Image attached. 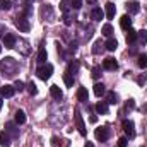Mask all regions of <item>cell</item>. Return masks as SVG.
<instances>
[{
	"mask_svg": "<svg viewBox=\"0 0 147 147\" xmlns=\"http://www.w3.org/2000/svg\"><path fill=\"white\" fill-rule=\"evenodd\" d=\"M74 120H75V127H77L79 134H80V135H86V134H87V130H86V123H84L82 115H80V111L79 110H75V113H74Z\"/></svg>",
	"mask_w": 147,
	"mask_h": 147,
	"instance_id": "277c9868",
	"label": "cell"
},
{
	"mask_svg": "<svg viewBox=\"0 0 147 147\" xmlns=\"http://www.w3.org/2000/svg\"><path fill=\"white\" fill-rule=\"evenodd\" d=\"M84 147H94V146H92L91 142H86V146H84Z\"/></svg>",
	"mask_w": 147,
	"mask_h": 147,
	"instance_id": "7bdbcfd3",
	"label": "cell"
},
{
	"mask_svg": "<svg viewBox=\"0 0 147 147\" xmlns=\"http://www.w3.org/2000/svg\"><path fill=\"white\" fill-rule=\"evenodd\" d=\"M16 28H17L21 33H29V31H31V24H29V21H28L24 16H17V17H16Z\"/></svg>",
	"mask_w": 147,
	"mask_h": 147,
	"instance_id": "3957f363",
	"label": "cell"
},
{
	"mask_svg": "<svg viewBox=\"0 0 147 147\" xmlns=\"http://www.w3.org/2000/svg\"><path fill=\"white\" fill-rule=\"evenodd\" d=\"M70 7H72L70 0H62V2H60V10H62V12H65V14H67V12L70 10Z\"/></svg>",
	"mask_w": 147,
	"mask_h": 147,
	"instance_id": "d4e9b609",
	"label": "cell"
},
{
	"mask_svg": "<svg viewBox=\"0 0 147 147\" xmlns=\"http://www.w3.org/2000/svg\"><path fill=\"white\" fill-rule=\"evenodd\" d=\"M77 70H79V62H77V60H74V62H70V63H69V69H67V72L69 74H77Z\"/></svg>",
	"mask_w": 147,
	"mask_h": 147,
	"instance_id": "484cf974",
	"label": "cell"
},
{
	"mask_svg": "<svg viewBox=\"0 0 147 147\" xmlns=\"http://www.w3.org/2000/svg\"><path fill=\"white\" fill-rule=\"evenodd\" d=\"M103 67H105L106 70H116V69H118V63H116V60H115V58L108 57V58H105V60H103Z\"/></svg>",
	"mask_w": 147,
	"mask_h": 147,
	"instance_id": "9c48e42d",
	"label": "cell"
},
{
	"mask_svg": "<svg viewBox=\"0 0 147 147\" xmlns=\"http://www.w3.org/2000/svg\"><path fill=\"white\" fill-rule=\"evenodd\" d=\"M105 46H106V50H108V51H115V50L118 48V41H116L115 38H110V39L105 43Z\"/></svg>",
	"mask_w": 147,
	"mask_h": 147,
	"instance_id": "44dd1931",
	"label": "cell"
},
{
	"mask_svg": "<svg viewBox=\"0 0 147 147\" xmlns=\"http://www.w3.org/2000/svg\"><path fill=\"white\" fill-rule=\"evenodd\" d=\"M0 92H2V96H3V98H12V96L16 94V87H14V86H10V84H5V86L0 89Z\"/></svg>",
	"mask_w": 147,
	"mask_h": 147,
	"instance_id": "ba28073f",
	"label": "cell"
},
{
	"mask_svg": "<svg viewBox=\"0 0 147 147\" xmlns=\"http://www.w3.org/2000/svg\"><path fill=\"white\" fill-rule=\"evenodd\" d=\"M89 121H91V123H96V121H98V116H96V115H91Z\"/></svg>",
	"mask_w": 147,
	"mask_h": 147,
	"instance_id": "ab89813d",
	"label": "cell"
},
{
	"mask_svg": "<svg viewBox=\"0 0 147 147\" xmlns=\"http://www.w3.org/2000/svg\"><path fill=\"white\" fill-rule=\"evenodd\" d=\"M127 146H128V139H127V137L118 139V147H127Z\"/></svg>",
	"mask_w": 147,
	"mask_h": 147,
	"instance_id": "e575fe53",
	"label": "cell"
},
{
	"mask_svg": "<svg viewBox=\"0 0 147 147\" xmlns=\"http://www.w3.org/2000/svg\"><path fill=\"white\" fill-rule=\"evenodd\" d=\"M120 26H121L123 29H127V31L132 28V19H130V16H128V14L121 16V19H120Z\"/></svg>",
	"mask_w": 147,
	"mask_h": 147,
	"instance_id": "4fadbf2b",
	"label": "cell"
},
{
	"mask_svg": "<svg viewBox=\"0 0 147 147\" xmlns=\"http://www.w3.org/2000/svg\"><path fill=\"white\" fill-rule=\"evenodd\" d=\"M125 108H127V110H134V108H135V101H134V99H128V103L125 105Z\"/></svg>",
	"mask_w": 147,
	"mask_h": 147,
	"instance_id": "f35d334b",
	"label": "cell"
},
{
	"mask_svg": "<svg viewBox=\"0 0 147 147\" xmlns=\"http://www.w3.org/2000/svg\"><path fill=\"white\" fill-rule=\"evenodd\" d=\"M121 127H123V130H125V134H127L128 139H134L135 137V128H134V121L132 120H123Z\"/></svg>",
	"mask_w": 147,
	"mask_h": 147,
	"instance_id": "8992f818",
	"label": "cell"
},
{
	"mask_svg": "<svg viewBox=\"0 0 147 147\" xmlns=\"http://www.w3.org/2000/svg\"><path fill=\"white\" fill-rule=\"evenodd\" d=\"M16 123H17V125L26 123V113H24L22 110H17V111H16Z\"/></svg>",
	"mask_w": 147,
	"mask_h": 147,
	"instance_id": "7402d4cb",
	"label": "cell"
},
{
	"mask_svg": "<svg viewBox=\"0 0 147 147\" xmlns=\"http://www.w3.org/2000/svg\"><path fill=\"white\" fill-rule=\"evenodd\" d=\"M3 29H5V28H3V26H0V34H3V33H2Z\"/></svg>",
	"mask_w": 147,
	"mask_h": 147,
	"instance_id": "f6af8a7d",
	"label": "cell"
},
{
	"mask_svg": "<svg viewBox=\"0 0 147 147\" xmlns=\"http://www.w3.org/2000/svg\"><path fill=\"white\" fill-rule=\"evenodd\" d=\"M94 137L99 140V142H106L108 137H110V132H108V127H99L94 130Z\"/></svg>",
	"mask_w": 147,
	"mask_h": 147,
	"instance_id": "5b68a950",
	"label": "cell"
},
{
	"mask_svg": "<svg viewBox=\"0 0 147 147\" xmlns=\"http://www.w3.org/2000/svg\"><path fill=\"white\" fill-rule=\"evenodd\" d=\"M14 87H16V91H22V89H24V82H22V80H17V82L14 84Z\"/></svg>",
	"mask_w": 147,
	"mask_h": 147,
	"instance_id": "8d00e7d4",
	"label": "cell"
},
{
	"mask_svg": "<svg viewBox=\"0 0 147 147\" xmlns=\"http://www.w3.org/2000/svg\"><path fill=\"white\" fill-rule=\"evenodd\" d=\"M108 105H116L118 103V96H116V92H113V91H110L108 92V101H106Z\"/></svg>",
	"mask_w": 147,
	"mask_h": 147,
	"instance_id": "83f0119b",
	"label": "cell"
},
{
	"mask_svg": "<svg viewBox=\"0 0 147 147\" xmlns=\"http://www.w3.org/2000/svg\"><path fill=\"white\" fill-rule=\"evenodd\" d=\"M51 144L57 147V146H58V139H57V137H53V139H51Z\"/></svg>",
	"mask_w": 147,
	"mask_h": 147,
	"instance_id": "60d3db41",
	"label": "cell"
},
{
	"mask_svg": "<svg viewBox=\"0 0 147 147\" xmlns=\"http://www.w3.org/2000/svg\"><path fill=\"white\" fill-rule=\"evenodd\" d=\"M137 63H139V67H140V69H147V55H140Z\"/></svg>",
	"mask_w": 147,
	"mask_h": 147,
	"instance_id": "1f68e13d",
	"label": "cell"
},
{
	"mask_svg": "<svg viewBox=\"0 0 147 147\" xmlns=\"http://www.w3.org/2000/svg\"><path fill=\"white\" fill-rule=\"evenodd\" d=\"M63 82H65L67 87H72L74 86V75L72 74H69V72H65L63 74Z\"/></svg>",
	"mask_w": 147,
	"mask_h": 147,
	"instance_id": "cb8c5ba5",
	"label": "cell"
},
{
	"mask_svg": "<svg viewBox=\"0 0 147 147\" xmlns=\"http://www.w3.org/2000/svg\"><path fill=\"white\" fill-rule=\"evenodd\" d=\"M26 87H28V92H29L31 96L38 94V87H36V84H34V82H29V84H28Z\"/></svg>",
	"mask_w": 147,
	"mask_h": 147,
	"instance_id": "4dcf8cb0",
	"label": "cell"
},
{
	"mask_svg": "<svg viewBox=\"0 0 147 147\" xmlns=\"http://www.w3.org/2000/svg\"><path fill=\"white\" fill-rule=\"evenodd\" d=\"M91 75H92V79H99V75H101V67H94Z\"/></svg>",
	"mask_w": 147,
	"mask_h": 147,
	"instance_id": "836d02e7",
	"label": "cell"
},
{
	"mask_svg": "<svg viewBox=\"0 0 147 147\" xmlns=\"http://www.w3.org/2000/svg\"><path fill=\"white\" fill-rule=\"evenodd\" d=\"M127 10H128V14H137L139 10H140V5H139V2H128L127 3Z\"/></svg>",
	"mask_w": 147,
	"mask_h": 147,
	"instance_id": "2e32d148",
	"label": "cell"
},
{
	"mask_svg": "<svg viewBox=\"0 0 147 147\" xmlns=\"http://www.w3.org/2000/svg\"><path fill=\"white\" fill-rule=\"evenodd\" d=\"M0 53H2V45H0Z\"/></svg>",
	"mask_w": 147,
	"mask_h": 147,
	"instance_id": "bcb514c9",
	"label": "cell"
},
{
	"mask_svg": "<svg viewBox=\"0 0 147 147\" xmlns=\"http://www.w3.org/2000/svg\"><path fill=\"white\" fill-rule=\"evenodd\" d=\"M91 17H92L94 21H101V19L105 17V10H101L99 7H94V9L91 10Z\"/></svg>",
	"mask_w": 147,
	"mask_h": 147,
	"instance_id": "9a60e30c",
	"label": "cell"
},
{
	"mask_svg": "<svg viewBox=\"0 0 147 147\" xmlns=\"http://www.w3.org/2000/svg\"><path fill=\"white\" fill-rule=\"evenodd\" d=\"M63 22H65V26H70V24H72V17H70L69 14H65V16H63Z\"/></svg>",
	"mask_w": 147,
	"mask_h": 147,
	"instance_id": "74e56055",
	"label": "cell"
},
{
	"mask_svg": "<svg viewBox=\"0 0 147 147\" xmlns=\"http://www.w3.org/2000/svg\"><path fill=\"white\" fill-rule=\"evenodd\" d=\"M101 33H103V36L111 38V34H113V28H111V24H105L103 29H101Z\"/></svg>",
	"mask_w": 147,
	"mask_h": 147,
	"instance_id": "4316f807",
	"label": "cell"
},
{
	"mask_svg": "<svg viewBox=\"0 0 147 147\" xmlns=\"http://www.w3.org/2000/svg\"><path fill=\"white\" fill-rule=\"evenodd\" d=\"M103 46H105V45L101 43V39H98V41L94 43V46H92V53H94V55H98L99 51H103Z\"/></svg>",
	"mask_w": 147,
	"mask_h": 147,
	"instance_id": "f1b7e54d",
	"label": "cell"
},
{
	"mask_svg": "<svg viewBox=\"0 0 147 147\" xmlns=\"http://www.w3.org/2000/svg\"><path fill=\"white\" fill-rule=\"evenodd\" d=\"M105 92H106V89H105V84H99V82H98V84L94 86V94L99 98V96H103Z\"/></svg>",
	"mask_w": 147,
	"mask_h": 147,
	"instance_id": "603a6c76",
	"label": "cell"
},
{
	"mask_svg": "<svg viewBox=\"0 0 147 147\" xmlns=\"http://www.w3.org/2000/svg\"><path fill=\"white\" fill-rule=\"evenodd\" d=\"M87 3H91V5H94V3H96V0H87Z\"/></svg>",
	"mask_w": 147,
	"mask_h": 147,
	"instance_id": "b9f144b4",
	"label": "cell"
},
{
	"mask_svg": "<svg viewBox=\"0 0 147 147\" xmlns=\"http://www.w3.org/2000/svg\"><path fill=\"white\" fill-rule=\"evenodd\" d=\"M115 12H116L115 3H113V2H108V3L105 5V16H106L108 19H113V17H115Z\"/></svg>",
	"mask_w": 147,
	"mask_h": 147,
	"instance_id": "30bf717a",
	"label": "cell"
},
{
	"mask_svg": "<svg viewBox=\"0 0 147 147\" xmlns=\"http://www.w3.org/2000/svg\"><path fill=\"white\" fill-rule=\"evenodd\" d=\"M16 41H17V38L14 36V34H10V33L3 34V46L5 48H14L16 46Z\"/></svg>",
	"mask_w": 147,
	"mask_h": 147,
	"instance_id": "52a82bcc",
	"label": "cell"
},
{
	"mask_svg": "<svg viewBox=\"0 0 147 147\" xmlns=\"http://www.w3.org/2000/svg\"><path fill=\"white\" fill-rule=\"evenodd\" d=\"M50 94H51V98H53V99H57V101H60V99L63 98V92L60 91V87H58V86H51V87H50Z\"/></svg>",
	"mask_w": 147,
	"mask_h": 147,
	"instance_id": "7c38bea8",
	"label": "cell"
},
{
	"mask_svg": "<svg viewBox=\"0 0 147 147\" xmlns=\"http://www.w3.org/2000/svg\"><path fill=\"white\" fill-rule=\"evenodd\" d=\"M0 70L5 74V75H14L16 70H17V62L14 60V58H5V60H2V63H0Z\"/></svg>",
	"mask_w": 147,
	"mask_h": 147,
	"instance_id": "6da1fadb",
	"label": "cell"
},
{
	"mask_svg": "<svg viewBox=\"0 0 147 147\" xmlns=\"http://www.w3.org/2000/svg\"><path fill=\"white\" fill-rule=\"evenodd\" d=\"M46 58H48V53H46V50L41 46V48L38 50V62L43 65V63H46Z\"/></svg>",
	"mask_w": 147,
	"mask_h": 147,
	"instance_id": "ffe728a7",
	"label": "cell"
},
{
	"mask_svg": "<svg viewBox=\"0 0 147 147\" xmlns=\"http://www.w3.org/2000/svg\"><path fill=\"white\" fill-rule=\"evenodd\" d=\"M0 9L2 10H10L12 9V2L10 0H0Z\"/></svg>",
	"mask_w": 147,
	"mask_h": 147,
	"instance_id": "f546056e",
	"label": "cell"
},
{
	"mask_svg": "<svg viewBox=\"0 0 147 147\" xmlns=\"http://www.w3.org/2000/svg\"><path fill=\"white\" fill-rule=\"evenodd\" d=\"M2 103H3V101H2V92H0V110H2Z\"/></svg>",
	"mask_w": 147,
	"mask_h": 147,
	"instance_id": "ee69618b",
	"label": "cell"
},
{
	"mask_svg": "<svg viewBox=\"0 0 147 147\" xmlns=\"http://www.w3.org/2000/svg\"><path fill=\"white\" fill-rule=\"evenodd\" d=\"M139 41H140L142 45H146V43H147V31H146V29L139 31Z\"/></svg>",
	"mask_w": 147,
	"mask_h": 147,
	"instance_id": "d6a6232c",
	"label": "cell"
},
{
	"mask_svg": "<svg viewBox=\"0 0 147 147\" xmlns=\"http://www.w3.org/2000/svg\"><path fill=\"white\" fill-rule=\"evenodd\" d=\"M137 38H139V31H135V29H128V33H127V43H135L137 41Z\"/></svg>",
	"mask_w": 147,
	"mask_h": 147,
	"instance_id": "e0dca14e",
	"label": "cell"
},
{
	"mask_svg": "<svg viewBox=\"0 0 147 147\" xmlns=\"http://www.w3.org/2000/svg\"><path fill=\"white\" fill-rule=\"evenodd\" d=\"M5 132H7V134H10L14 139H17V137H19V130H17L16 123H12V121H9V123L5 125Z\"/></svg>",
	"mask_w": 147,
	"mask_h": 147,
	"instance_id": "8fae6325",
	"label": "cell"
},
{
	"mask_svg": "<svg viewBox=\"0 0 147 147\" xmlns=\"http://www.w3.org/2000/svg\"><path fill=\"white\" fill-rule=\"evenodd\" d=\"M70 3H72L74 9H80L82 7V0H70Z\"/></svg>",
	"mask_w": 147,
	"mask_h": 147,
	"instance_id": "d590c367",
	"label": "cell"
},
{
	"mask_svg": "<svg viewBox=\"0 0 147 147\" xmlns=\"http://www.w3.org/2000/svg\"><path fill=\"white\" fill-rule=\"evenodd\" d=\"M38 77L41 79V80H48L50 77H51V74H53V65H50V63H43V65H39L38 67Z\"/></svg>",
	"mask_w": 147,
	"mask_h": 147,
	"instance_id": "7a4b0ae2",
	"label": "cell"
},
{
	"mask_svg": "<svg viewBox=\"0 0 147 147\" xmlns=\"http://www.w3.org/2000/svg\"><path fill=\"white\" fill-rule=\"evenodd\" d=\"M96 111H98L99 115H108V103H106V101H99V103L96 105Z\"/></svg>",
	"mask_w": 147,
	"mask_h": 147,
	"instance_id": "ac0fdd59",
	"label": "cell"
},
{
	"mask_svg": "<svg viewBox=\"0 0 147 147\" xmlns=\"http://www.w3.org/2000/svg\"><path fill=\"white\" fill-rule=\"evenodd\" d=\"M77 99H79L80 103H87L89 94H87V89H86V87H79V91H77Z\"/></svg>",
	"mask_w": 147,
	"mask_h": 147,
	"instance_id": "5bb4252c",
	"label": "cell"
},
{
	"mask_svg": "<svg viewBox=\"0 0 147 147\" xmlns=\"http://www.w3.org/2000/svg\"><path fill=\"white\" fill-rule=\"evenodd\" d=\"M0 146L2 147L10 146V135H9L7 132H2V134H0Z\"/></svg>",
	"mask_w": 147,
	"mask_h": 147,
	"instance_id": "d6986e66",
	"label": "cell"
}]
</instances>
